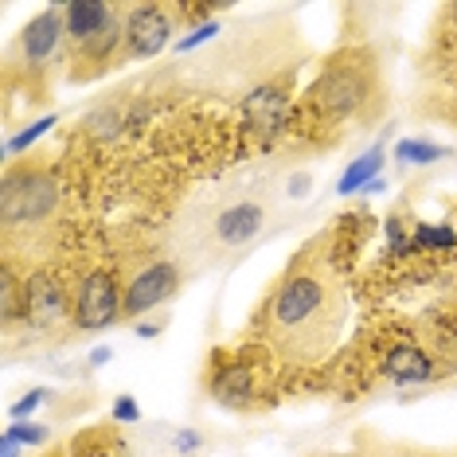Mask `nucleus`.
<instances>
[{
	"label": "nucleus",
	"mask_w": 457,
	"mask_h": 457,
	"mask_svg": "<svg viewBox=\"0 0 457 457\" xmlns=\"http://www.w3.org/2000/svg\"><path fill=\"white\" fill-rule=\"evenodd\" d=\"M363 212L340 215L289 258L254 320L258 345L289 371H309L337 352L348 320V274L363 246Z\"/></svg>",
	"instance_id": "f257e3e1"
},
{
	"label": "nucleus",
	"mask_w": 457,
	"mask_h": 457,
	"mask_svg": "<svg viewBox=\"0 0 457 457\" xmlns=\"http://www.w3.org/2000/svg\"><path fill=\"white\" fill-rule=\"evenodd\" d=\"M383 106H387V90H383L376 51H337L301 90L289 129L313 145H337L352 129L376 121Z\"/></svg>",
	"instance_id": "f03ea898"
},
{
	"label": "nucleus",
	"mask_w": 457,
	"mask_h": 457,
	"mask_svg": "<svg viewBox=\"0 0 457 457\" xmlns=\"http://www.w3.org/2000/svg\"><path fill=\"white\" fill-rule=\"evenodd\" d=\"M270 223V200L258 188H235L215 192L207 200H195L192 212L180 223V258L184 270L200 274V270H220L243 258L258 243V235Z\"/></svg>",
	"instance_id": "7ed1b4c3"
},
{
	"label": "nucleus",
	"mask_w": 457,
	"mask_h": 457,
	"mask_svg": "<svg viewBox=\"0 0 457 457\" xmlns=\"http://www.w3.org/2000/svg\"><path fill=\"white\" fill-rule=\"evenodd\" d=\"M59 207L63 188L47 164H8L4 188H0V231H4V254L36 262L59 238Z\"/></svg>",
	"instance_id": "20e7f679"
},
{
	"label": "nucleus",
	"mask_w": 457,
	"mask_h": 457,
	"mask_svg": "<svg viewBox=\"0 0 457 457\" xmlns=\"http://www.w3.org/2000/svg\"><path fill=\"white\" fill-rule=\"evenodd\" d=\"M184 282V266L172 258H141L129 266L126 286H121V320H137L153 309H161Z\"/></svg>",
	"instance_id": "39448f33"
},
{
	"label": "nucleus",
	"mask_w": 457,
	"mask_h": 457,
	"mask_svg": "<svg viewBox=\"0 0 457 457\" xmlns=\"http://www.w3.org/2000/svg\"><path fill=\"white\" fill-rule=\"evenodd\" d=\"M376 376L395 383V387H426V383L442 379L438 360L426 352L419 332H395V337L376 340Z\"/></svg>",
	"instance_id": "423d86ee"
},
{
	"label": "nucleus",
	"mask_w": 457,
	"mask_h": 457,
	"mask_svg": "<svg viewBox=\"0 0 457 457\" xmlns=\"http://www.w3.org/2000/svg\"><path fill=\"white\" fill-rule=\"evenodd\" d=\"M71 320L75 328L98 332L121 320V286L110 270H82L71 286Z\"/></svg>",
	"instance_id": "0eeeda50"
},
{
	"label": "nucleus",
	"mask_w": 457,
	"mask_h": 457,
	"mask_svg": "<svg viewBox=\"0 0 457 457\" xmlns=\"http://www.w3.org/2000/svg\"><path fill=\"white\" fill-rule=\"evenodd\" d=\"M176 12V4H126V63H145L169 47Z\"/></svg>",
	"instance_id": "6e6552de"
},
{
	"label": "nucleus",
	"mask_w": 457,
	"mask_h": 457,
	"mask_svg": "<svg viewBox=\"0 0 457 457\" xmlns=\"http://www.w3.org/2000/svg\"><path fill=\"white\" fill-rule=\"evenodd\" d=\"M67 44V28H63V8H44L36 20H28L24 32L16 36L12 47V67L20 63L28 75H44L55 63L59 47Z\"/></svg>",
	"instance_id": "1a4fd4ad"
},
{
	"label": "nucleus",
	"mask_w": 457,
	"mask_h": 457,
	"mask_svg": "<svg viewBox=\"0 0 457 457\" xmlns=\"http://www.w3.org/2000/svg\"><path fill=\"white\" fill-rule=\"evenodd\" d=\"M212 395L231 411H251L266 399V379L254 363H243L238 356H220L212 360Z\"/></svg>",
	"instance_id": "9d476101"
},
{
	"label": "nucleus",
	"mask_w": 457,
	"mask_h": 457,
	"mask_svg": "<svg viewBox=\"0 0 457 457\" xmlns=\"http://www.w3.org/2000/svg\"><path fill=\"white\" fill-rule=\"evenodd\" d=\"M71 317V289L47 270H36L32 278H24V320H32V328L47 332L59 328Z\"/></svg>",
	"instance_id": "9b49d317"
},
{
	"label": "nucleus",
	"mask_w": 457,
	"mask_h": 457,
	"mask_svg": "<svg viewBox=\"0 0 457 457\" xmlns=\"http://www.w3.org/2000/svg\"><path fill=\"white\" fill-rule=\"evenodd\" d=\"M294 118L289 113V87L286 82H266V87H254L243 102V126L254 137H274L282 133V126Z\"/></svg>",
	"instance_id": "f8f14e48"
},
{
	"label": "nucleus",
	"mask_w": 457,
	"mask_h": 457,
	"mask_svg": "<svg viewBox=\"0 0 457 457\" xmlns=\"http://www.w3.org/2000/svg\"><path fill=\"white\" fill-rule=\"evenodd\" d=\"M414 332H419V340L426 345V352L438 360L442 376H453V371H457V305L430 309L426 317H419Z\"/></svg>",
	"instance_id": "ddd939ff"
},
{
	"label": "nucleus",
	"mask_w": 457,
	"mask_h": 457,
	"mask_svg": "<svg viewBox=\"0 0 457 457\" xmlns=\"http://www.w3.org/2000/svg\"><path fill=\"white\" fill-rule=\"evenodd\" d=\"M118 16H121V4H106V0H75V4H63L67 47L90 44V39L106 32Z\"/></svg>",
	"instance_id": "4468645a"
},
{
	"label": "nucleus",
	"mask_w": 457,
	"mask_h": 457,
	"mask_svg": "<svg viewBox=\"0 0 457 457\" xmlns=\"http://www.w3.org/2000/svg\"><path fill=\"white\" fill-rule=\"evenodd\" d=\"M383 149H371V153H360L356 161L348 164L345 172H340V180H337V195H352V192H363V188H371V184L379 180V172H383Z\"/></svg>",
	"instance_id": "2eb2a0df"
},
{
	"label": "nucleus",
	"mask_w": 457,
	"mask_h": 457,
	"mask_svg": "<svg viewBox=\"0 0 457 457\" xmlns=\"http://www.w3.org/2000/svg\"><path fill=\"white\" fill-rule=\"evenodd\" d=\"M442 157H445V149L434 141H419V137L395 141V161L407 164V169H426V164H438Z\"/></svg>",
	"instance_id": "dca6fc26"
},
{
	"label": "nucleus",
	"mask_w": 457,
	"mask_h": 457,
	"mask_svg": "<svg viewBox=\"0 0 457 457\" xmlns=\"http://www.w3.org/2000/svg\"><path fill=\"white\" fill-rule=\"evenodd\" d=\"M55 121H59L55 113H47V118H36L32 126H24L20 133H12V137L4 141V153H8V161H16V157H20V153H24V149H32V145H36L39 137H44V133H51V126H55Z\"/></svg>",
	"instance_id": "f3484780"
},
{
	"label": "nucleus",
	"mask_w": 457,
	"mask_h": 457,
	"mask_svg": "<svg viewBox=\"0 0 457 457\" xmlns=\"http://www.w3.org/2000/svg\"><path fill=\"white\" fill-rule=\"evenodd\" d=\"M0 438H8V442H16V445H44L51 438V430L47 426H39V422H12V426H4V434Z\"/></svg>",
	"instance_id": "a211bd4d"
},
{
	"label": "nucleus",
	"mask_w": 457,
	"mask_h": 457,
	"mask_svg": "<svg viewBox=\"0 0 457 457\" xmlns=\"http://www.w3.org/2000/svg\"><path fill=\"white\" fill-rule=\"evenodd\" d=\"M215 36H220V20H200V24H195L188 36L176 39V55H184V51H195L200 44H207V39H215Z\"/></svg>",
	"instance_id": "6ab92c4d"
},
{
	"label": "nucleus",
	"mask_w": 457,
	"mask_h": 457,
	"mask_svg": "<svg viewBox=\"0 0 457 457\" xmlns=\"http://www.w3.org/2000/svg\"><path fill=\"white\" fill-rule=\"evenodd\" d=\"M47 399H51V391H47V387H36V391H28V395H24V399H20V403H12V419H16V422H24L28 414H36V411L44 407Z\"/></svg>",
	"instance_id": "aec40b11"
},
{
	"label": "nucleus",
	"mask_w": 457,
	"mask_h": 457,
	"mask_svg": "<svg viewBox=\"0 0 457 457\" xmlns=\"http://www.w3.org/2000/svg\"><path fill=\"white\" fill-rule=\"evenodd\" d=\"M113 419H118V422H126V426H133V422H141L137 399H133V395H121V399H118V403H113Z\"/></svg>",
	"instance_id": "412c9836"
},
{
	"label": "nucleus",
	"mask_w": 457,
	"mask_h": 457,
	"mask_svg": "<svg viewBox=\"0 0 457 457\" xmlns=\"http://www.w3.org/2000/svg\"><path fill=\"white\" fill-rule=\"evenodd\" d=\"M309 188H313V176H305V172H301V176H294V180H289V195H305Z\"/></svg>",
	"instance_id": "4be33fe9"
},
{
	"label": "nucleus",
	"mask_w": 457,
	"mask_h": 457,
	"mask_svg": "<svg viewBox=\"0 0 457 457\" xmlns=\"http://www.w3.org/2000/svg\"><path fill=\"white\" fill-rule=\"evenodd\" d=\"M195 445H200V438H195V430H184L180 438H176V450H184V453H192Z\"/></svg>",
	"instance_id": "5701e85b"
},
{
	"label": "nucleus",
	"mask_w": 457,
	"mask_h": 457,
	"mask_svg": "<svg viewBox=\"0 0 457 457\" xmlns=\"http://www.w3.org/2000/svg\"><path fill=\"white\" fill-rule=\"evenodd\" d=\"M20 453H24V445H16V442L0 438V457H20Z\"/></svg>",
	"instance_id": "b1692460"
},
{
	"label": "nucleus",
	"mask_w": 457,
	"mask_h": 457,
	"mask_svg": "<svg viewBox=\"0 0 457 457\" xmlns=\"http://www.w3.org/2000/svg\"><path fill=\"white\" fill-rule=\"evenodd\" d=\"M106 360H110V348H95V352H90V368H102Z\"/></svg>",
	"instance_id": "393cba45"
},
{
	"label": "nucleus",
	"mask_w": 457,
	"mask_h": 457,
	"mask_svg": "<svg viewBox=\"0 0 457 457\" xmlns=\"http://www.w3.org/2000/svg\"><path fill=\"white\" fill-rule=\"evenodd\" d=\"M137 332H141V337H157L161 325H137Z\"/></svg>",
	"instance_id": "a878e982"
},
{
	"label": "nucleus",
	"mask_w": 457,
	"mask_h": 457,
	"mask_svg": "<svg viewBox=\"0 0 457 457\" xmlns=\"http://www.w3.org/2000/svg\"><path fill=\"white\" fill-rule=\"evenodd\" d=\"M320 457H352V453H320Z\"/></svg>",
	"instance_id": "bb28decb"
}]
</instances>
